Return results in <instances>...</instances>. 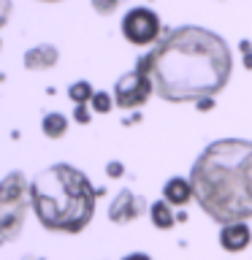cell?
I'll return each instance as SVG.
<instances>
[{
	"mask_svg": "<svg viewBox=\"0 0 252 260\" xmlns=\"http://www.w3.org/2000/svg\"><path fill=\"white\" fill-rule=\"evenodd\" d=\"M133 122H141V111H133V114H128V117L122 119V125H133Z\"/></svg>",
	"mask_w": 252,
	"mask_h": 260,
	"instance_id": "obj_22",
	"label": "cell"
},
{
	"mask_svg": "<svg viewBox=\"0 0 252 260\" xmlns=\"http://www.w3.org/2000/svg\"><path fill=\"white\" fill-rule=\"evenodd\" d=\"M239 52H241V60H244V68L252 71V41L244 38L241 44H239Z\"/></svg>",
	"mask_w": 252,
	"mask_h": 260,
	"instance_id": "obj_17",
	"label": "cell"
},
{
	"mask_svg": "<svg viewBox=\"0 0 252 260\" xmlns=\"http://www.w3.org/2000/svg\"><path fill=\"white\" fill-rule=\"evenodd\" d=\"M163 201H166L171 209L190 203V201H193V184H190V179H184V176H171L168 182L163 184Z\"/></svg>",
	"mask_w": 252,
	"mask_h": 260,
	"instance_id": "obj_10",
	"label": "cell"
},
{
	"mask_svg": "<svg viewBox=\"0 0 252 260\" xmlns=\"http://www.w3.org/2000/svg\"><path fill=\"white\" fill-rule=\"evenodd\" d=\"M149 209L146 206V201L141 198V195H136L133 190H119L117 195L111 198L109 203V222L114 225H130L133 219H138L144 214V211Z\"/></svg>",
	"mask_w": 252,
	"mask_h": 260,
	"instance_id": "obj_7",
	"label": "cell"
},
{
	"mask_svg": "<svg viewBox=\"0 0 252 260\" xmlns=\"http://www.w3.org/2000/svg\"><path fill=\"white\" fill-rule=\"evenodd\" d=\"M136 68L149 76L154 95L163 101L198 103L203 98H217L228 87L233 54L214 30L182 24L166 30L149 52L138 57Z\"/></svg>",
	"mask_w": 252,
	"mask_h": 260,
	"instance_id": "obj_1",
	"label": "cell"
},
{
	"mask_svg": "<svg viewBox=\"0 0 252 260\" xmlns=\"http://www.w3.org/2000/svg\"><path fill=\"white\" fill-rule=\"evenodd\" d=\"M149 219H152V225L158 228V231H171V228L176 225L174 209H171L163 198L154 201V203H149Z\"/></svg>",
	"mask_w": 252,
	"mask_h": 260,
	"instance_id": "obj_12",
	"label": "cell"
},
{
	"mask_svg": "<svg viewBox=\"0 0 252 260\" xmlns=\"http://www.w3.org/2000/svg\"><path fill=\"white\" fill-rule=\"evenodd\" d=\"M0 52H3V41H0Z\"/></svg>",
	"mask_w": 252,
	"mask_h": 260,
	"instance_id": "obj_23",
	"label": "cell"
},
{
	"mask_svg": "<svg viewBox=\"0 0 252 260\" xmlns=\"http://www.w3.org/2000/svg\"><path fill=\"white\" fill-rule=\"evenodd\" d=\"M217 241L225 252H244L252 244V231L247 222H231V225L219 228Z\"/></svg>",
	"mask_w": 252,
	"mask_h": 260,
	"instance_id": "obj_9",
	"label": "cell"
},
{
	"mask_svg": "<svg viewBox=\"0 0 252 260\" xmlns=\"http://www.w3.org/2000/svg\"><path fill=\"white\" fill-rule=\"evenodd\" d=\"M195 109H198V111H211V109H214V98H203V101L195 103Z\"/></svg>",
	"mask_w": 252,
	"mask_h": 260,
	"instance_id": "obj_20",
	"label": "cell"
},
{
	"mask_svg": "<svg viewBox=\"0 0 252 260\" xmlns=\"http://www.w3.org/2000/svg\"><path fill=\"white\" fill-rule=\"evenodd\" d=\"M119 30H122V38L133 46L158 44V41L166 36L158 11H152V8H146V6H136V8H130V11H125V16H122V22H119Z\"/></svg>",
	"mask_w": 252,
	"mask_h": 260,
	"instance_id": "obj_5",
	"label": "cell"
},
{
	"mask_svg": "<svg viewBox=\"0 0 252 260\" xmlns=\"http://www.w3.org/2000/svg\"><path fill=\"white\" fill-rule=\"evenodd\" d=\"M95 92H98V89H92V84H89L87 79L71 81L68 89H65V95H68V101H71L73 106H89V101H92Z\"/></svg>",
	"mask_w": 252,
	"mask_h": 260,
	"instance_id": "obj_13",
	"label": "cell"
},
{
	"mask_svg": "<svg viewBox=\"0 0 252 260\" xmlns=\"http://www.w3.org/2000/svg\"><path fill=\"white\" fill-rule=\"evenodd\" d=\"M11 11H14V6L8 3V0H0V30L8 24V16H11Z\"/></svg>",
	"mask_w": 252,
	"mask_h": 260,
	"instance_id": "obj_18",
	"label": "cell"
},
{
	"mask_svg": "<svg viewBox=\"0 0 252 260\" xmlns=\"http://www.w3.org/2000/svg\"><path fill=\"white\" fill-rule=\"evenodd\" d=\"M68 127H71V119L65 117L62 111H46L44 117H41V133H44L49 141H60V138H65Z\"/></svg>",
	"mask_w": 252,
	"mask_h": 260,
	"instance_id": "obj_11",
	"label": "cell"
},
{
	"mask_svg": "<svg viewBox=\"0 0 252 260\" xmlns=\"http://www.w3.org/2000/svg\"><path fill=\"white\" fill-rule=\"evenodd\" d=\"M98 187L71 162H52L30 179V209L49 233L76 236L92 222Z\"/></svg>",
	"mask_w": 252,
	"mask_h": 260,
	"instance_id": "obj_3",
	"label": "cell"
},
{
	"mask_svg": "<svg viewBox=\"0 0 252 260\" xmlns=\"http://www.w3.org/2000/svg\"><path fill=\"white\" fill-rule=\"evenodd\" d=\"M193 201L219 225L252 217V141L219 138L198 154L190 171Z\"/></svg>",
	"mask_w": 252,
	"mask_h": 260,
	"instance_id": "obj_2",
	"label": "cell"
},
{
	"mask_svg": "<svg viewBox=\"0 0 252 260\" xmlns=\"http://www.w3.org/2000/svg\"><path fill=\"white\" fill-rule=\"evenodd\" d=\"M106 176L109 179H122L125 176V162L122 160H109L106 162Z\"/></svg>",
	"mask_w": 252,
	"mask_h": 260,
	"instance_id": "obj_16",
	"label": "cell"
},
{
	"mask_svg": "<svg viewBox=\"0 0 252 260\" xmlns=\"http://www.w3.org/2000/svg\"><path fill=\"white\" fill-rule=\"evenodd\" d=\"M71 119L76 122V125H89V122H92V109H89V106H73Z\"/></svg>",
	"mask_w": 252,
	"mask_h": 260,
	"instance_id": "obj_15",
	"label": "cell"
},
{
	"mask_svg": "<svg viewBox=\"0 0 252 260\" xmlns=\"http://www.w3.org/2000/svg\"><path fill=\"white\" fill-rule=\"evenodd\" d=\"M30 211V179L19 168L8 171L0 179V244L19 239Z\"/></svg>",
	"mask_w": 252,
	"mask_h": 260,
	"instance_id": "obj_4",
	"label": "cell"
},
{
	"mask_svg": "<svg viewBox=\"0 0 252 260\" xmlns=\"http://www.w3.org/2000/svg\"><path fill=\"white\" fill-rule=\"evenodd\" d=\"M57 62H60V49L54 44H36V46L24 49V54H22L24 71H33V73L52 71Z\"/></svg>",
	"mask_w": 252,
	"mask_h": 260,
	"instance_id": "obj_8",
	"label": "cell"
},
{
	"mask_svg": "<svg viewBox=\"0 0 252 260\" xmlns=\"http://www.w3.org/2000/svg\"><path fill=\"white\" fill-rule=\"evenodd\" d=\"M89 109H92V114H111V109H117V103H114L111 92L98 89V92L92 95V101H89Z\"/></svg>",
	"mask_w": 252,
	"mask_h": 260,
	"instance_id": "obj_14",
	"label": "cell"
},
{
	"mask_svg": "<svg viewBox=\"0 0 252 260\" xmlns=\"http://www.w3.org/2000/svg\"><path fill=\"white\" fill-rule=\"evenodd\" d=\"M92 8L98 14H111V11H117V3H92Z\"/></svg>",
	"mask_w": 252,
	"mask_h": 260,
	"instance_id": "obj_19",
	"label": "cell"
},
{
	"mask_svg": "<svg viewBox=\"0 0 252 260\" xmlns=\"http://www.w3.org/2000/svg\"><path fill=\"white\" fill-rule=\"evenodd\" d=\"M122 260H152V257L146 255V252H130V255H125Z\"/></svg>",
	"mask_w": 252,
	"mask_h": 260,
	"instance_id": "obj_21",
	"label": "cell"
},
{
	"mask_svg": "<svg viewBox=\"0 0 252 260\" xmlns=\"http://www.w3.org/2000/svg\"><path fill=\"white\" fill-rule=\"evenodd\" d=\"M111 95H114L117 109L133 114L136 109H141V106L154 95V87H152L149 76H146L141 68H133V71L122 73V76L114 81V92Z\"/></svg>",
	"mask_w": 252,
	"mask_h": 260,
	"instance_id": "obj_6",
	"label": "cell"
}]
</instances>
